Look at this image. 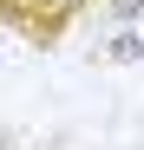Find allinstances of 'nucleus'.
I'll return each mask as SVG.
<instances>
[{"label": "nucleus", "mask_w": 144, "mask_h": 150, "mask_svg": "<svg viewBox=\"0 0 144 150\" xmlns=\"http://www.w3.org/2000/svg\"><path fill=\"white\" fill-rule=\"evenodd\" d=\"M0 33H13V39L39 46V52H53V46H66L72 20L59 13V0H0Z\"/></svg>", "instance_id": "nucleus-1"}, {"label": "nucleus", "mask_w": 144, "mask_h": 150, "mask_svg": "<svg viewBox=\"0 0 144 150\" xmlns=\"http://www.w3.org/2000/svg\"><path fill=\"white\" fill-rule=\"evenodd\" d=\"M138 39H144V33H138Z\"/></svg>", "instance_id": "nucleus-4"}, {"label": "nucleus", "mask_w": 144, "mask_h": 150, "mask_svg": "<svg viewBox=\"0 0 144 150\" xmlns=\"http://www.w3.org/2000/svg\"><path fill=\"white\" fill-rule=\"evenodd\" d=\"M98 7H105V0H59V13L72 20V26H79V20H85V13H98Z\"/></svg>", "instance_id": "nucleus-2"}, {"label": "nucleus", "mask_w": 144, "mask_h": 150, "mask_svg": "<svg viewBox=\"0 0 144 150\" xmlns=\"http://www.w3.org/2000/svg\"><path fill=\"white\" fill-rule=\"evenodd\" d=\"M98 13H111V20H138V13H144V0H105Z\"/></svg>", "instance_id": "nucleus-3"}]
</instances>
